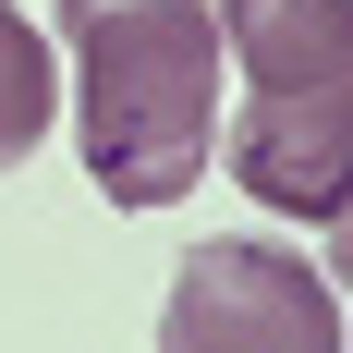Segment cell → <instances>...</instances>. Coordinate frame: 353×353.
Returning <instances> with one entry per match:
<instances>
[{"label":"cell","mask_w":353,"mask_h":353,"mask_svg":"<svg viewBox=\"0 0 353 353\" xmlns=\"http://www.w3.org/2000/svg\"><path fill=\"white\" fill-rule=\"evenodd\" d=\"M219 61H244L256 98H317L353 85V0H208Z\"/></svg>","instance_id":"4"},{"label":"cell","mask_w":353,"mask_h":353,"mask_svg":"<svg viewBox=\"0 0 353 353\" xmlns=\"http://www.w3.org/2000/svg\"><path fill=\"white\" fill-rule=\"evenodd\" d=\"M159 353H341V292L292 244H195L159 305Z\"/></svg>","instance_id":"2"},{"label":"cell","mask_w":353,"mask_h":353,"mask_svg":"<svg viewBox=\"0 0 353 353\" xmlns=\"http://www.w3.org/2000/svg\"><path fill=\"white\" fill-rule=\"evenodd\" d=\"M49 110H61V61H49V37H37L25 0H0V171H25V159H37Z\"/></svg>","instance_id":"5"},{"label":"cell","mask_w":353,"mask_h":353,"mask_svg":"<svg viewBox=\"0 0 353 353\" xmlns=\"http://www.w3.org/2000/svg\"><path fill=\"white\" fill-rule=\"evenodd\" d=\"M219 159H232V183H244L256 208L305 219V232H341L353 208V85H317V98H256L219 122Z\"/></svg>","instance_id":"3"},{"label":"cell","mask_w":353,"mask_h":353,"mask_svg":"<svg viewBox=\"0 0 353 353\" xmlns=\"http://www.w3.org/2000/svg\"><path fill=\"white\" fill-rule=\"evenodd\" d=\"M85 73V183L110 208H171L219 146V12L208 0H49Z\"/></svg>","instance_id":"1"}]
</instances>
